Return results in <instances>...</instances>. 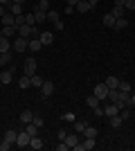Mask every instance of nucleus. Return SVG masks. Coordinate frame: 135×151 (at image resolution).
<instances>
[{
	"label": "nucleus",
	"instance_id": "obj_1",
	"mask_svg": "<svg viewBox=\"0 0 135 151\" xmlns=\"http://www.w3.org/2000/svg\"><path fill=\"white\" fill-rule=\"evenodd\" d=\"M18 34L20 36H25V38H36L39 36V29H36V25H20L18 27Z\"/></svg>",
	"mask_w": 135,
	"mask_h": 151
},
{
	"label": "nucleus",
	"instance_id": "obj_2",
	"mask_svg": "<svg viewBox=\"0 0 135 151\" xmlns=\"http://www.w3.org/2000/svg\"><path fill=\"white\" fill-rule=\"evenodd\" d=\"M92 95H95L99 101L108 99V86H106V83H97L95 88H92Z\"/></svg>",
	"mask_w": 135,
	"mask_h": 151
},
{
	"label": "nucleus",
	"instance_id": "obj_3",
	"mask_svg": "<svg viewBox=\"0 0 135 151\" xmlns=\"http://www.w3.org/2000/svg\"><path fill=\"white\" fill-rule=\"evenodd\" d=\"M95 147H97L95 138H86L84 142H79V145H74L72 149H74V151H90V149H95Z\"/></svg>",
	"mask_w": 135,
	"mask_h": 151
},
{
	"label": "nucleus",
	"instance_id": "obj_4",
	"mask_svg": "<svg viewBox=\"0 0 135 151\" xmlns=\"http://www.w3.org/2000/svg\"><path fill=\"white\" fill-rule=\"evenodd\" d=\"M27 41H29V38H25V36H16V41H14V50H16V52H25L27 50Z\"/></svg>",
	"mask_w": 135,
	"mask_h": 151
},
{
	"label": "nucleus",
	"instance_id": "obj_5",
	"mask_svg": "<svg viewBox=\"0 0 135 151\" xmlns=\"http://www.w3.org/2000/svg\"><path fill=\"white\" fill-rule=\"evenodd\" d=\"M29 140H32V138H29V133H27V131H20L18 138H16V145L25 149V147H29Z\"/></svg>",
	"mask_w": 135,
	"mask_h": 151
},
{
	"label": "nucleus",
	"instance_id": "obj_6",
	"mask_svg": "<svg viewBox=\"0 0 135 151\" xmlns=\"http://www.w3.org/2000/svg\"><path fill=\"white\" fill-rule=\"evenodd\" d=\"M34 72H36V59H27L25 61V75L32 77Z\"/></svg>",
	"mask_w": 135,
	"mask_h": 151
},
{
	"label": "nucleus",
	"instance_id": "obj_7",
	"mask_svg": "<svg viewBox=\"0 0 135 151\" xmlns=\"http://www.w3.org/2000/svg\"><path fill=\"white\" fill-rule=\"evenodd\" d=\"M41 47H43V43L39 41V36H36V38H29V41H27V50H32V52H39Z\"/></svg>",
	"mask_w": 135,
	"mask_h": 151
},
{
	"label": "nucleus",
	"instance_id": "obj_8",
	"mask_svg": "<svg viewBox=\"0 0 135 151\" xmlns=\"http://www.w3.org/2000/svg\"><path fill=\"white\" fill-rule=\"evenodd\" d=\"M63 142H65V145H68V147H70V149H72V147H74V145H79V133H68Z\"/></svg>",
	"mask_w": 135,
	"mask_h": 151
},
{
	"label": "nucleus",
	"instance_id": "obj_9",
	"mask_svg": "<svg viewBox=\"0 0 135 151\" xmlns=\"http://www.w3.org/2000/svg\"><path fill=\"white\" fill-rule=\"evenodd\" d=\"M79 14H88V12H92V7H90V2L88 0H79V5L74 7Z\"/></svg>",
	"mask_w": 135,
	"mask_h": 151
},
{
	"label": "nucleus",
	"instance_id": "obj_10",
	"mask_svg": "<svg viewBox=\"0 0 135 151\" xmlns=\"http://www.w3.org/2000/svg\"><path fill=\"white\" fill-rule=\"evenodd\" d=\"M117 113H119V106H117V104L104 106V115H106V117H113V115H117Z\"/></svg>",
	"mask_w": 135,
	"mask_h": 151
},
{
	"label": "nucleus",
	"instance_id": "obj_11",
	"mask_svg": "<svg viewBox=\"0 0 135 151\" xmlns=\"http://www.w3.org/2000/svg\"><path fill=\"white\" fill-rule=\"evenodd\" d=\"M39 41L43 45H52L54 43V34H50V32H43V34H39Z\"/></svg>",
	"mask_w": 135,
	"mask_h": 151
},
{
	"label": "nucleus",
	"instance_id": "obj_12",
	"mask_svg": "<svg viewBox=\"0 0 135 151\" xmlns=\"http://www.w3.org/2000/svg\"><path fill=\"white\" fill-rule=\"evenodd\" d=\"M41 93H43V97H50V95L54 93V83H52V81H43V86H41Z\"/></svg>",
	"mask_w": 135,
	"mask_h": 151
},
{
	"label": "nucleus",
	"instance_id": "obj_13",
	"mask_svg": "<svg viewBox=\"0 0 135 151\" xmlns=\"http://www.w3.org/2000/svg\"><path fill=\"white\" fill-rule=\"evenodd\" d=\"M20 122H23V124H29V122H34V113L29 111V108H25V111L20 113Z\"/></svg>",
	"mask_w": 135,
	"mask_h": 151
},
{
	"label": "nucleus",
	"instance_id": "obj_14",
	"mask_svg": "<svg viewBox=\"0 0 135 151\" xmlns=\"http://www.w3.org/2000/svg\"><path fill=\"white\" fill-rule=\"evenodd\" d=\"M16 138H18V131H14V129L5 131V140H7V142H11V145H16Z\"/></svg>",
	"mask_w": 135,
	"mask_h": 151
},
{
	"label": "nucleus",
	"instance_id": "obj_15",
	"mask_svg": "<svg viewBox=\"0 0 135 151\" xmlns=\"http://www.w3.org/2000/svg\"><path fill=\"white\" fill-rule=\"evenodd\" d=\"M9 14H14V16H20L23 14V5H16V2H9Z\"/></svg>",
	"mask_w": 135,
	"mask_h": 151
},
{
	"label": "nucleus",
	"instance_id": "obj_16",
	"mask_svg": "<svg viewBox=\"0 0 135 151\" xmlns=\"http://www.w3.org/2000/svg\"><path fill=\"white\" fill-rule=\"evenodd\" d=\"M16 32H18V27L16 25H5V29H2V36H16Z\"/></svg>",
	"mask_w": 135,
	"mask_h": 151
},
{
	"label": "nucleus",
	"instance_id": "obj_17",
	"mask_svg": "<svg viewBox=\"0 0 135 151\" xmlns=\"http://www.w3.org/2000/svg\"><path fill=\"white\" fill-rule=\"evenodd\" d=\"M34 20L36 23H43V20H47V12H41V9H34Z\"/></svg>",
	"mask_w": 135,
	"mask_h": 151
},
{
	"label": "nucleus",
	"instance_id": "obj_18",
	"mask_svg": "<svg viewBox=\"0 0 135 151\" xmlns=\"http://www.w3.org/2000/svg\"><path fill=\"white\" fill-rule=\"evenodd\" d=\"M108 99L113 104H117L119 101V88H108Z\"/></svg>",
	"mask_w": 135,
	"mask_h": 151
},
{
	"label": "nucleus",
	"instance_id": "obj_19",
	"mask_svg": "<svg viewBox=\"0 0 135 151\" xmlns=\"http://www.w3.org/2000/svg\"><path fill=\"white\" fill-rule=\"evenodd\" d=\"M25 131L29 133V138H34V135H39V126L34 124V122H29V124L25 126Z\"/></svg>",
	"mask_w": 135,
	"mask_h": 151
},
{
	"label": "nucleus",
	"instance_id": "obj_20",
	"mask_svg": "<svg viewBox=\"0 0 135 151\" xmlns=\"http://www.w3.org/2000/svg\"><path fill=\"white\" fill-rule=\"evenodd\" d=\"M122 115L117 113V115H113V117H110V126H113V129H119V126H122Z\"/></svg>",
	"mask_w": 135,
	"mask_h": 151
},
{
	"label": "nucleus",
	"instance_id": "obj_21",
	"mask_svg": "<svg viewBox=\"0 0 135 151\" xmlns=\"http://www.w3.org/2000/svg\"><path fill=\"white\" fill-rule=\"evenodd\" d=\"M29 147H32V149H43V140H41L39 135H34V138L29 140Z\"/></svg>",
	"mask_w": 135,
	"mask_h": 151
},
{
	"label": "nucleus",
	"instance_id": "obj_22",
	"mask_svg": "<svg viewBox=\"0 0 135 151\" xmlns=\"http://www.w3.org/2000/svg\"><path fill=\"white\" fill-rule=\"evenodd\" d=\"M84 138H97V129H95V126H88V124H86V129H84Z\"/></svg>",
	"mask_w": 135,
	"mask_h": 151
},
{
	"label": "nucleus",
	"instance_id": "obj_23",
	"mask_svg": "<svg viewBox=\"0 0 135 151\" xmlns=\"http://www.w3.org/2000/svg\"><path fill=\"white\" fill-rule=\"evenodd\" d=\"M43 81H45V79H43L41 75H36V72L32 75V86H34V88H41V86H43Z\"/></svg>",
	"mask_w": 135,
	"mask_h": 151
},
{
	"label": "nucleus",
	"instance_id": "obj_24",
	"mask_svg": "<svg viewBox=\"0 0 135 151\" xmlns=\"http://www.w3.org/2000/svg\"><path fill=\"white\" fill-rule=\"evenodd\" d=\"M72 126H74V133H79V135H84L86 122H79V120H74V122H72Z\"/></svg>",
	"mask_w": 135,
	"mask_h": 151
},
{
	"label": "nucleus",
	"instance_id": "obj_25",
	"mask_svg": "<svg viewBox=\"0 0 135 151\" xmlns=\"http://www.w3.org/2000/svg\"><path fill=\"white\" fill-rule=\"evenodd\" d=\"M113 27H115V29H126V27H129V20L122 16V18H117V20H115V25H113Z\"/></svg>",
	"mask_w": 135,
	"mask_h": 151
},
{
	"label": "nucleus",
	"instance_id": "obj_26",
	"mask_svg": "<svg viewBox=\"0 0 135 151\" xmlns=\"http://www.w3.org/2000/svg\"><path fill=\"white\" fill-rule=\"evenodd\" d=\"M115 16H113V14H104V25H106V27H113V25H115Z\"/></svg>",
	"mask_w": 135,
	"mask_h": 151
},
{
	"label": "nucleus",
	"instance_id": "obj_27",
	"mask_svg": "<svg viewBox=\"0 0 135 151\" xmlns=\"http://www.w3.org/2000/svg\"><path fill=\"white\" fill-rule=\"evenodd\" d=\"M47 7H50V0H39V2L34 5V9H41V12H50Z\"/></svg>",
	"mask_w": 135,
	"mask_h": 151
},
{
	"label": "nucleus",
	"instance_id": "obj_28",
	"mask_svg": "<svg viewBox=\"0 0 135 151\" xmlns=\"http://www.w3.org/2000/svg\"><path fill=\"white\" fill-rule=\"evenodd\" d=\"M104 83H106L108 88H119V79H117V77H108Z\"/></svg>",
	"mask_w": 135,
	"mask_h": 151
},
{
	"label": "nucleus",
	"instance_id": "obj_29",
	"mask_svg": "<svg viewBox=\"0 0 135 151\" xmlns=\"http://www.w3.org/2000/svg\"><path fill=\"white\" fill-rule=\"evenodd\" d=\"M9 47H11V45H9V38L0 36V52H9Z\"/></svg>",
	"mask_w": 135,
	"mask_h": 151
},
{
	"label": "nucleus",
	"instance_id": "obj_30",
	"mask_svg": "<svg viewBox=\"0 0 135 151\" xmlns=\"http://www.w3.org/2000/svg\"><path fill=\"white\" fill-rule=\"evenodd\" d=\"M18 86L20 88H29V86H32V77H20V81H18Z\"/></svg>",
	"mask_w": 135,
	"mask_h": 151
},
{
	"label": "nucleus",
	"instance_id": "obj_31",
	"mask_svg": "<svg viewBox=\"0 0 135 151\" xmlns=\"http://www.w3.org/2000/svg\"><path fill=\"white\" fill-rule=\"evenodd\" d=\"M2 23H5V25H16V16H14V14H5V16H2Z\"/></svg>",
	"mask_w": 135,
	"mask_h": 151
},
{
	"label": "nucleus",
	"instance_id": "obj_32",
	"mask_svg": "<svg viewBox=\"0 0 135 151\" xmlns=\"http://www.w3.org/2000/svg\"><path fill=\"white\" fill-rule=\"evenodd\" d=\"M7 63H11V54L9 52H0V65H7Z\"/></svg>",
	"mask_w": 135,
	"mask_h": 151
},
{
	"label": "nucleus",
	"instance_id": "obj_33",
	"mask_svg": "<svg viewBox=\"0 0 135 151\" xmlns=\"http://www.w3.org/2000/svg\"><path fill=\"white\" fill-rule=\"evenodd\" d=\"M11 72H14V70H7V72H2V75H0V81H2V83H11Z\"/></svg>",
	"mask_w": 135,
	"mask_h": 151
},
{
	"label": "nucleus",
	"instance_id": "obj_34",
	"mask_svg": "<svg viewBox=\"0 0 135 151\" xmlns=\"http://www.w3.org/2000/svg\"><path fill=\"white\" fill-rule=\"evenodd\" d=\"M86 104H88L90 108H95V106H99V99H97L95 95H88V97H86Z\"/></svg>",
	"mask_w": 135,
	"mask_h": 151
},
{
	"label": "nucleus",
	"instance_id": "obj_35",
	"mask_svg": "<svg viewBox=\"0 0 135 151\" xmlns=\"http://www.w3.org/2000/svg\"><path fill=\"white\" fill-rule=\"evenodd\" d=\"M47 20H52V23H56V20H61V16H59V12H54V9H50V12H47Z\"/></svg>",
	"mask_w": 135,
	"mask_h": 151
},
{
	"label": "nucleus",
	"instance_id": "obj_36",
	"mask_svg": "<svg viewBox=\"0 0 135 151\" xmlns=\"http://www.w3.org/2000/svg\"><path fill=\"white\" fill-rule=\"evenodd\" d=\"M119 90H122V93H133V88H131L129 81H119Z\"/></svg>",
	"mask_w": 135,
	"mask_h": 151
},
{
	"label": "nucleus",
	"instance_id": "obj_37",
	"mask_svg": "<svg viewBox=\"0 0 135 151\" xmlns=\"http://www.w3.org/2000/svg\"><path fill=\"white\" fill-rule=\"evenodd\" d=\"M25 23H27V16H25V14H20V16H16V27L25 25Z\"/></svg>",
	"mask_w": 135,
	"mask_h": 151
},
{
	"label": "nucleus",
	"instance_id": "obj_38",
	"mask_svg": "<svg viewBox=\"0 0 135 151\" xmlns=\"http://www.w3.org/2000/svg\"><path fill=\"white\" fill-rule=\"evenodd\" d=\"M119 115H122V120H129V117H131V111L124 106V108H119Z\"/></svg>",
	"mask_w": 135,
	"mask_h": 151
},
{
	"label": "nucleus",
	"instance_id": "obj_39",
	"mask_svg": "<svg viewBox=\"0 0 135 151\" xmlns=\"http://www.w3.org/2000/svg\"><path fill=\"white\" fill-rule=\"evenodd\" d=\"M61 117H63L65 122H70V124H72V122H74V120H77V117H74V113H63V115H61Z\"/></svg>",
	"mask_w": 135,
	"mask_h": 151
},
{
	"label": "nucleus",
	"instance_id": "obj_40",
	"mask_svg": "<svg viewBox=\"0 0 135 151\" xmlns=\"http://www.w3.org/2000/svg\"><path fill=\"white\" fill-rule=\"evenodd\" d=\"M122 9H124V7H115V9H113L110 14H113L115 18H122V16H124V14H122Z\"/></svg>",
	"mask_w": 135,
	"mask_h": 151
},
{
	"label": "nucleus",
	"instance_id": "obj_41",
	"mask_svg": "<svg viewBox=\"0 0 135 151\" xmlns=\"http://www.w3.org/2000/svg\"><path fill=\"white\" fill-rule=\"evenodd\" d=\"M9 149H11V142L2 140V142H0V151H9Z\"/></svg>",
	"mask_w": 135,
	"mask_h": 151
},
{
	"label": "nucleus",
	"instance_id": "obj_42",
	"mask_svg": "<svg viewBox=\"0 0 135 151\" xmlns=\"http://www.w3.org/2000/svg\"><path fill=\"white\" fill-rule=\"evenodd\" d=\"M34 124H36V126L41 129V126H43L45 122H43V117H41V115H34Z\"/></svg>",
	"mask_w": 135,
	"mask_h": 151
},
{
	"label": "nucleus",
	"instance_id": "obj_43",
	"mask_svg": "<svg viewBox=\"0 0 135 151\" xmlns=\"http://www.w3.org/2000/svg\"><path fill=\"white\" fill-rule=\"evenodd\" d=\"M92 113H95L97 117H104V108L101 106H95V108H92Z\"/></svg>",
	"mask_w": 135,
	"mask_h": 151
},
{
	"label": "nucleus",
	"instance_id": "obj_44",
	"mask_svg": "<svg viewBox=\"0 0 135 151\" xmlns=\"http://www.w3.org/2000/svg\"><path fill=\"white\" fill-rule=\"evenodd\" d=\"M124 7H126V9H131V12H133V9H135V0H126V2H124Z\"/></svg>",
	"mask_w": 135,
	"mask_h": 151
},
{
	"label": "nucleus",
	"instance_id": "obj_45",
	"mask_svg": "<svg viewBox=\"0 0 135 151\" xmlns=\"http://www.w3.org/2000/svg\"><path fill=\"white\" fill-rule=\"evenodd\" d=\"M65 135H68V133H65V129H59V131H56V138H59V140H65Z\"/></svg>",
	"mask_w": 135,
	"mask_h": 151
},
{
	"label": "nucleus",
	"instance_id": "obj_46",
	"mask_svg": "<svg viewBox=\"0 0 135 151\" xmlns=\"http://www.w3.org/2000/svg\"><path fill=\"white\" fill-rule=\"evenodd\" d=\"M68 149H70V147H68V145H65V142H63V140H61V145H56V151H68Z\"/></svg>",
	"mask_w": 135,
	"mask_h": 151
},
{
	"label": "nucleus",
	"instance_id": "obj_47",
	"mask_svg": "<svg viewBox=\"0 0 135 151\" xmlns=\"http://www.w3.org/2000/svg\"><path fill=\"white\" fill-rule=\"evenodd\" d=\"M54 27H56V29L61 32V29H63V20H56V23H54Z\"/></svg>",
	"mask_w": 135,
	"mask_h": 151
},
{
	"label": "nucleus",
	"instance_id": "obj_48",
	"mask_svg": "<svg viewBox=\"0 0 135 151\" xmlns=\"http://www.w3.org/2000/svg\"><path fill=\"white\" fill-rule=\"evenodd\" d=\"M5 14H7V7H5V5H0V18H2Z\"/></svg>",
	"mask_w": 135,
	"mask_h": 151
},
{
	"label": "nucleus",
	"instance_id": "obj_49",
	"mask_svg": "<svg viewBox=\"0 0 135 151\" xmlns=\"http://www.w3.org/2000/svg\"><path fill=\"white\" fill-rule=\"evenodd\" d=\"M79 5V0H68V7H77Z\"/></svg>",
	"mask_w": 135,
	"mask_h": 151
},
{
	"label": "nucleus",
	"instance_id": "obj_50",
	"mask_svg": "<svg viewBox=\"0 0 135 151\" xmlns=\"http://www.w3.org/2000/svg\"><path fill=\"white\" fill-rule=\"evenodd\" d=\"M88 2H90V7H92V9H95V7L99 5V0H88Z\"/></svg>",
	"mask_w": 135,
	"mask_h": 151
},
{
	"label": "nucleus",
	"instance_id": "obj_51",
	"mask_svg": "<svg viewBox=\"0 0 135 151\" xmlns=\"http://www.w3.org/2000/svg\"><path fill=\"white\" fill-rule=\"evenodd\" d=\"M124 2L126 0H115V7H124Z\"/></svg>",
	"mask_w": 135,
	"mask_h": 151
},
{
	"label": "nucleus",
	"instance_id": "obj_52",
	"mask_svg": "<svg viewBox=\"0 0 135 151\" xmlns=\"http://www.w3.org/2000/svg\"><path fill=\"white\" fill-rule=\"evenodd\" d=\"M131 106H135V93H131ZM129 106V108H131Z\"/></svg>",
	"mask_w": 135,
	"mask_h": 151
},
{
	"label": "nucleus",
	"instance_id": "obj_53",
	"mask_svg": "<svg viewBox=\"0 0 135 151\" xmlns=\"http://www.w3.org/2000/svg\"><path fill=\"white\" fill-rule=\"evenodd\" d=\"M11 2H16V5H25L27 0H11Z\"/></svg>",
	"mask_w": 135,
	"mask_h": 151
},
{
	"label": "nucleus",
	"instance_id": "obj_54",
	"mask_svg": "<svg viewBox=\"0 0 135 151\" xmlns=\"http://www.w3.org/2000/svg\"><path fill=\"white\" fill-rule=\"evenodd\" d=\"M9 2H11V0H0V5H5V7L9 5Z\"/></svg>",
	"mask_w": 135,
	"mask_h": 151
},
{
	"label": "nucleus",
	"instance_id": "obj_55",
	"mask_svg": "<svg viewBox=\"0 0 135 151\" xmlns=\"http://www.w3.org/2000/svg\"><path fill=\"white\" fill-rule=\"evenodd\" d=\"M0 36H2V29H0Z\"/></svg>",
	"mask_w": 135,
	"mask_h": 151
}]
</instances>
